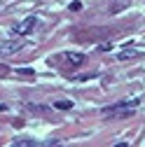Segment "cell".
Wrapping results in <instances>:
<instances>
[{"label": "cell", "mask_w": 145, "mask_h": 147, "mask_svg": "<svg viewBox=\"0 0 145 147\" xmlns=\"http://www.w3.org/2000/svg\"><path fill=\"white\" fill-rule=\"evenodd\" d=\"M35 24H38V19H35V16H26L21 24L14 26V33H16V35H28V33L35 28Z\"/></svg>", "instance_id": "3957f363"}, {"label": "cell", "mask_w": 145, "mask_h": 147, "mask_svg": "<svg viewBox=\"0 0 145 147\" xmlns=\"http://www.w3.org/2000/svg\"><path fill=\"white\" fill-rule=\"evenodd\" d=\"M54 107H59V110H70L72 103H70V100H56V103H54Z\"/></svg>", "instance_id": "52a82bcc"}, {"label": "cell", "mask_w": 145, "mask_h": 147, "mask_svg": "<svg viewBox=\"0 0 145 147\" xmlns=\"http://www.w3.org/2000/svg\"><path fill=\"white\" fill-rule=\"evenodd\" d=\"M138 105V98L133 100H122V103H115L112 107H105L103 110V117H112V119H126L133 115V110Z\"/></svg>", "instance_id": "6da1fadb"}, {"label": "cell", "mask_w": 145, "mask_h": 147, "mask_svg": "<svg viewBox=\"0 0 145 147\" xmlns=\"http://www.w3.org/2000/svg\"><path fill=\"white\" fill-rule=\"evenodd\" d=\"M0 75H7V68L5 65H0Z\"/></svg>", "instance_id": "30bf717a"}, {"label": "cell", "mask_w": 145, "mask_h": 147, "mask_svg": "<svg viewBox=\"0 0 145 147\" xmlns=\"http://www.w3.org/2000/svg\"><path fill=\"white\" fill-rule=\"evenodd\" d=\"M68 9H72V12H80L82 9V3H77V0H75V3H70V7Z\"/></svg>", "instance_id": "9c48e42d"}, {"label": "cell", "mask_w": 145, "mask_h": 147, "mask_svg": "<svg viewBox=\"0 0 145 147\" xmlns=\"http://www.w3.org/2000/svg\"><path fill=\"white\" fill-rule=\"evenodd\" d=\"M24 49V45L19 40H7V42H0V56H14Z\"/></svg>", "instance_id": "7a4b0ae2"}, {"label": "cell", "mask_w": 145, "mask_h": 147, "mask_svg": "<svg viewBox=\"0 0 145 147\" xmlns=\"http://www.w3.org/2000/svg\"><path fill=\"white\" fill-rule=\"evenodd\" d=\"M133 56H138V51H136V49H124L117 59H119V61H126V59H133Z\"/></svg>", "instance_id": "5b68a950"}, {"label": "cell", "mask_w": 145, "mask_h": 147, "mask_svg": "<svg viewBox=\"0 0 145 147\" xmlns=\"http://www.w3.org/2000/svg\"><path fill=\"white\" fill-rule=\"evenodd\" d=\"M16 75H21V77H33V68H19V70H16Z\"/></svg>", "instance_id": "ba28073f"}, {"label": "cell", "mask_w": 145, "mask_h": 147, "mask_svg": "<svg viewBox=\"0 0 145 147\" xmlns=\"http://www.w3.org/2000/svg\"><path fill=\"white\" fill-rule=\"evenodd\" d=\"M14 145H19V147H38L40 142H35V140H16Z\"/></svg>", "instance_id": "8992f818"}, {"label": "cell", "mask_w": 145, "mask_h": 147, "mask_svg": "<svg viewBox=\"0 0 145 147\" xmlns=\"http://www.w3.org/2000/svg\"><path fill=\"white\" fill-rule=\"evenodd\" d=\"M59 61H66L70 65H82L84 63V54H75V51H66L59 56Z\"/></svg>", "instance_id": "277c9868"}]
</instances>
